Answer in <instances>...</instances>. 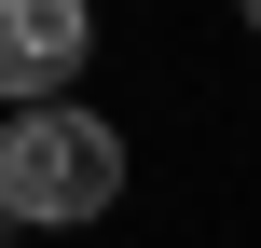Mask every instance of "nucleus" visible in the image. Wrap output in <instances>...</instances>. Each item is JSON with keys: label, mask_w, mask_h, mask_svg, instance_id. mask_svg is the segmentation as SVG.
I'll list each match as a JSON object with an SVG mask.
<instances>
[{"label": "nucleus", "mask_w": 261, "mask_h": 248, "mask_svg": "<svg viewBox=\"0 0 261 248\" xmlns=\"http://www.w3.org/2000/svg\"><path fill=\"white\" fill-rule=\"evenodd\" d=\"M110 193H124V138H110V110L55 97V110H14V124H0V221H28V235H83V221H110Z\"/></svg>", "instance_id": "1"}, {"label": "nucleus", "mask_w": 261, "mask_h": 248, "mask_svg": "<svg viewBox=\"0 0 261 248\" xmlns=\"http://www.w3.org/2000/svg\"><path fill=\"white\" fill-rule=\"evenodd\" d=\"M83 55H96V14L83 0H0V97L14 110H55Z\"/></svg>", "instance_id": "2"}, {"label": "nucleus", "mask_w": 261, "mask_h": 248, "mask_svg": "<svg viewBox=\"0 0 261 248\" xmlns=\"http://www.w3.org/2000/svg\"><path fill=\"white\" fill-rule=\"evenodd\" d=\"M234 14H248V28H261V0H234Z\"/></svg>", "instance_id": "3"}]
</instances>
